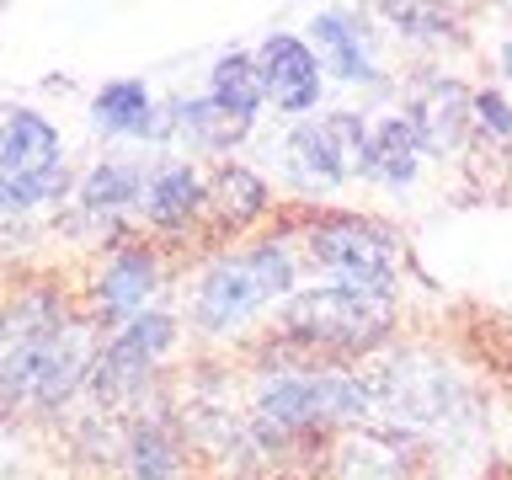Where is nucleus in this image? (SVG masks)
<instances>
[{"label":"nucleus","mask_w":512,"mask_h":480,"mask_svg":"<svg viewBox=\"0 0 512 480\" xmlns=\"http://www.w3.org/2000/svg\"><path fill=\"white\" fill-rule=\"evenodd\" d=\"M299 256L336 288H352V294H368V299L400 294V267H406L400 235H395V224L363 214V208L304 203L299 208Z\"/></svg>","instance_id":"nucleus-4"},{"label":"nucleus","mask_w":512,"mask_h":480,"mask_svg":"<svg viewBox=\"0 0 512 480\" xmlns=\"http://www.w3.org/2000/svg\"><path fill=\"white\" fill-rule=\"evenodd\" d=\"M336 480H411L416 470V443L400 427H347L331 443Z\"/></svg>","instance_id":"nucleus-16"},{"label":"nucleus","mask_w":512,"mask_h":480,"mask_svg":"<svg viewBox=\"0 0 512 480\" xmlns=\"http://www.w3.org/2000/svg\"><path fill=\"white\" fill-rule=\"evenodd\" d=\"M422 166H427V155H422L416 128L406 123V112H379V118H368V139H363V155H358L363 182L390 187V192H411Z\"/></svg>","instance_id":"nucleus-17"},{"label":"nucleus","mask_w":512,"mask_h":480,"mask_svg":"<svg viewBox=\"0 0 512 480\" xmlns=\"http://www.w3.org/2000/svg\"><path fill=\"white\" fill-rule=\"evenodd\" d=\"M182 342V320L171 310H144L139 320H128L123 331H112L102 352H96V368H91V395L102 406H134L144 400V390L155 384L160 363L176 352Z\"/></svg>","instance_id":"nucleus-7"},{"label":"nucleus","mask_w":512,"mask_h":480,"mask_svg":"<svg viewBox=\"0 0 512 480\" xmlns=\"http://www.w3.org/2000/svg\"><path fill=\"white\" fill-rule=\"evenodd\" d=\"M96 326L59 283H27L0 299V395L11 406H64L91 390Z\"/></svg>","instance_id":"nucleus-1"},{"label":"nucleus","mask_w":512,"mask_h":480,"mask_svg":"<svg viewBox=\"0 0 512 480\" xmlns=\"http://www.w3.org/2000/svg\"><path fill=\"white\" fill-rule=\"evenodd\" d=\"M144 182H150V155H102L96 166L75 182L70 208L86 224H107L112 240H128L123 224L139 214L144 203Z\"/></svg>","instance_id":"nucleus-14"},{"label":"nucleus","mask_w":512,"mask_h":480,"mask_svg":"<svg viewBox=\"0 0 512 480\" xmlns=\"http://www.w3.org/2000/svg\"><path fill=\"white\" fill-rule=\"evenodd\" d=\"M171 134L208 160H230V150H240L251 139V128L235 123L230 112H219L208 96H171L166 102V139Z\"/></svg>","instance_id":"nucleus-21"},{"label":"nucleus","mask_w":512,"mask_h":480,"mask_svg":"<svg viewBox=\"0 0 512 480\" xmlns=\"http://www.w3.org/2000/svg\"><path fill=\"white\" fill-rule=\"evenodd\" d=\"M470 123L480 139L491 144H512V96L502 86H475L470 96Z\"/></svg>","instance_id":"nucleus-23"},{"label":"nucleus","mask_w":512,"mask_h":480,"mask_svg":"<svg viewBox=\"0 0 512 480\" xmlns=\"http://www.w3.org/2000/svg\"><path fill=\"white\" fill-rule=\"evenodd\" d=\"M256 64H262V86H267V107L283 112L288 123L315 118L326 102V64L310 48V38L299 32H267L256 43Z\"/></svg>","instance_id":"nucleus-11"},{"label":"nucleus","mask_w":512,"mask_h":480,"mask_svg":"<svg viewBox=\"0 0 512 480\" xmlns=\"http://www.w3.org/2000/svg\"><path fill=\"white\" fill-rule=\"evenodd\" d=\"M496 70H502V91L512 96V32L502 38V48H496Z\"/></svg>","instance_id":"nucleus-24"},{"label":"nucleus","mask_w":512,"mask_h":480,"mask_svg":"<svg viewBox=\"0 0 512 480\" xmlns=\"http://www.w3.org/2000/svg\"><path fill=\"white\" fill-rule=\"evenodd\" d=\"M160 288H166V256L150 240H118V246H107L102 267L91 272L86 315H91V326H102L112 336L128 320H139L144 310H155L150 299Z\"/></svg>","instance_id":"nucleus-9"},{"label":"nucleus","mask_w":512,"mask_h":480,"mask_svg":"<svg viewBox=\"0 0 512 480\" xmlns=\"http://www.w3.org/2000/svg\"><path fill=\"white\" fill-rule=\"evenodd\" d=\"M299 288V246L278 230L251 235L240 246L214 251L192 278V299H187V320L198 336H240L256 326V315L278 310V304Z\"/></svg>","instance_id":"nucleus-2"},{"label":"nucleus","mask_w":512,"mask_h":480,"mask_svg":"<svg viewBox=\"0 0 512 480\" xmlns=\"http://www.w3.org/2000/svg\"><path fill=\"white\" fill-rule=\"evenodd\" d=\"M374 22L390 27L395 38L427 43V48L459 43V38H464V22H459L454 6H400V0H390V6H374Z\"/></svg>","instance_id":"nucleus-22"},{"label":"nucleus","mask_w":512,"mask_h":480,"mask_svg":"<svg viewBox=\"0 0 512 480\" xmlns=\"http://www.w3.org/2000/svg\"><path fill=\"white\" fill-rule=\"evenodd\" d=\"M470 96H475V86H464L459 75H443V70H427V75L411 80L400 112H406V123L416 128L427 160H448L470 144V134H475Z\"/></svg>","instance_id":"nucleus-12"},{"label":"nucleus","mask_w":512,"mask_h":480,"mask_svg":"<svg viewBox=\"0 0 512 480\" xmlns=\"http://www.w3.org/2000/svg\"><path fill=\"white\" fill-rule=\"evenodd\" d=\"M272 342H283L304 363H331L347 368L379 352L395 336V299H368L336 283L294 288L278 310H272Z\"/></svg>","instance_id":"nucleus-3"},{"label":"nucleus","mask_w":512,"mask_h":480,"mask_svg":"<svg viewBox=\"0 0 512 480\" xmlns=\"http://www.w3.org/2000/svg\"><path fill=\"white\" fill-rule=\"evenodd\" d=\"M203 96L214 102L219 112H230L235 123L256 128V118L267 112V86H262V64H256V48H224L214 54L203 75Z\"/></svg>","instance_id":"nucleus-20"},{"label":"nucleus","mask_w":512,"mask_h":480,"mask_svg":"<svg viewBox=\"0 0 512 480\" xmlns=\"http://www.w3.org/2000/svg\"><path fill=\"white\" fill-rule=\"evenodd\" d=\"M187 459H192V448L166 416L144 411L123 427V475L128 480H187L192 470Z\"/></svg>","instance_id":"nucleus-19"},{"label":"nucleus","mask_w":512,"mask_h":480,"mask_svg":"<svg viewBox=\"0 0 512 480\" xmlns=\"http://www.w3.org/2000/svg\"><path fill=\"white\" fill-rule=\"evenodd\" d=\"M363 139H368V118L352 107H336V112H315L288 128L283 139V160H288V176H294L299 192H336L358 176V155H363Z\"/></svg>","instance_id":"nucleus-8"},{"label":"nucleus","mask_w":512,"mask_h":480,"mask_svg":"<svg viewBox=\"0 0 512 480\" xmlns=\"http://www.w3.org/2000/svg\"><path fill=\"white\" fill-rule=\"evenodd\" d=\"M86 118L102 139L118 144H166V102H155L150 80L118 75L102 80L86 102Z\"/></svg>","instance_id":"nucleus-15"},{"label":"nucleus","mask_w":512,"mask_h":480,"mask_svg":"<svg viewBox=\"0 0 512 480\" xmlns=\"http://www.w3.org/2000/svg\"><path fill=\"white\" fill-rule=\"evenodd\" d=\"M139 219L166 240H187L192 230L208 224V176L187 155H150Z\"/></svg>","instance_id":"nucleus-13"},{"label":"nucleus","mask_w":512,"mask_h":480,"mask_svg":"<svg viewBox=\"0 0 512 480\" xmlns=\"http://www.w3.org/2000/svg\"><path fill=\"white\" fill-rule=\"evenodd\" d=\"M304 38L326 64V80L336 86H358V91H384L390 75H384V59H379V22L374 11H358V6H326L310 16Z\"/></svg>","instance_id":"nucleus-10"},{"label":"nucleus","mask_w":512,"mask_h":480,"mask_svg":"<svg viewBox=\"0 0 512 480\" xmlns=\"http://www.w3.org/2000/svg\"><path fill=\"white\" fill-rule=\"evenodd\" d=\"M272 187L262 171L240 166V160H214L208 171V224L224 235H246L272 214Z\"/></svg>","instance_id":"nucleus-18"},{"label":"nucleus","mask_w":512,"mask_h":480,"mask_svg":"<svg viewBox=\"0 0 512 480\" xmlns=\"http://www.w3.org/2000/svg\"><path fill=\"white\" fill-rule=\"evenodd\" d=\"M374 395L358 368H283L251 390V432L267 443H294L315 432H347L368 422Z\"/></svg>","instance_id":"nucleus-5"},{"label":"nucleus","mask_w":512,"mask_h":480,"mask_svg":"<svg viewBox=\"0 0 512 480\" xmlns=\"http://www.w3.org/2000/svg\"><path fill=\"white\" fill-rule=\"evenodd\" d=\"M75 182L59 123L27 102H0V214L70 203Z\"/></svg>","instance_id":"nucleus-6"}]
</instances>
